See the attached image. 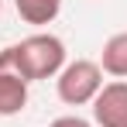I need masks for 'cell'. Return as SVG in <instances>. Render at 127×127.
Wrapping results in <instances>:
<instances>
[{
  "mask_svg": "<svg viewBox=\"0 0 127 127\" xmlns=\"http://www.w3.org/2000/svg\"><path fill=\"white\" fill-rule=\"evenodd\" d=\"M10 52V62L21 72L28 83H41V79H55L65 65V41L59 34H48V31H38V34H28L17 45H7Z\"/></svg>",
  "mask_w": 127,
  "mask_h": 127,
  "instance_id": "obj_1",
  "label": "cell"
},
{
  "mask_svg": "<svg viewBox=\"0 0 127 127\" xmlns=\"http://www.w3.org/2000/svg\"><path fill=\"white\" fill-rule=\"evenodd\" d=\"M100 89H103V69L89 59L65 62L62 72L55 76V93L65 106H89Z\"/></svg>",
  "mask_w": 127,
  "mask_h": 127,
  "instance_id": "obj_2",
  "label": "cell"
},
{
  "mask_svg": "<svg viewBox=\"0 0 127 127\" xmlns=\"http://www.w3.org/2000/svg\"><path fill=\"white\" fill-rule=\"evenodd\" d=\"M93 124L96 127H127V79L103 83L93 100Z\"/></svg>",
  "mask_w": 127,
  "mask_h": 127,
  "instance_id": "obj_3",
  "label": "cell"
},
{
  "mask_svg": "<svg viewBox=\"0 0 127 127\" xmlns=\"http://www.w3.org/2000/svg\"><path fill=\"white\" fill-rule=\"evenodd\" d=\"M28 79L14 69L10 52L0 48V117H17L28 106Z\"/></svg>",
  "mask_w": 127,
  "mask_h": 127,
  "instance_id": "obj_4",
  "label": "cell"
},
{
  "mask_svg": "<svg viewBox=\"0 0 127 127\" xmlns=\"http://www.w3.org/2000/svg\"><path fill=\"white\" fill-rule=\"evenodd\" d=\"M96 65L113 79H127V31H117L103 41V52H100Z\"/></svg>",
  "mask_w": 127,
  "mask_h": 127,
  "instance_id": "obj_5",
  "label": "cell"
},
{
  "mask_svg": "<svg viewBox=\"0 0 127 127\" xmlns=\"http://www.w3.org/2000/svg\"><path fill=\"white\" fill-rule=\"evenodd\" d=\"M14 7H17V14H21L24 24L41 28V24H52L55 17H59L62 0H14Z\"/></svg>",
  "mask_w": 127,
  "mask_h": 127,
  "instance_id": "obj_6",
  "label": "cell"
},
{
  "mask_svg": "<svg viewBox=\"0 0 127 127\" xmlns=\"http://www.w3.org/2000/svg\"><path fill=\"white\" fill-rule=\"evenodd\" d=\"M48 127H93L86 117H76V113H69V117H55Z\"/></svg>",
  "mask_w": 127,
  "mask_h": 127,
  "instance_id": "obj_7",
  "label": "cell"
},
{
  "mask_svg": "<svg viewBox=\"0 0 127 127\" xmlns=\"http://www.w3.org/2000/svg\"><path fill=\"white\" fill-rule=\"evenodd\" d=\"M0 10H3V3H0Z\"/></svg>",
  "mask_w": 127,
  "mask_h": 127,
  "instance_id": "obj_8",
  "label": "cell"
}]
</instances>
